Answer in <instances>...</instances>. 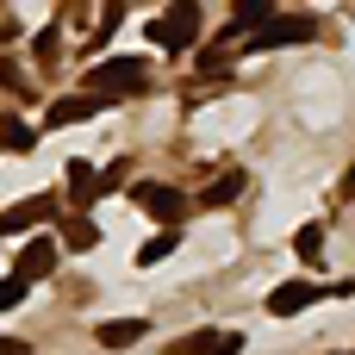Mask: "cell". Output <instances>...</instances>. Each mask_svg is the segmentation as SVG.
<instances>
[{
  "label": "cell",
  "instance_id": "obj_1",
  "mask_svg": "<svg viewBox=\"0 0 355 355\" xmlns=\"http://www.w3.org/2000/svg\"><path fill=\"white\" fill-rule=\"evenodd\" d=\"M150 87V62L144 56H112V62H94L87 69V81H81V94H94L100 106L112 100V94H144Z\"/></svg>",
  "mask_w": 355,
  "mask_h": 355
},
{
  "label": "cell",
  "instance_id": "obj_2",
  "mask_svg": "<svg viewBox=\"0 0 355 355\" xmlns=\"http://www.w3.org/2000/svg\"><path fill=\"white\" fill-rule=\"evenodd\" d=\"M193 37H200V6H193V0H175L168 12L150 19V44H162V50H175V56H181Z\"/></svg>",
  "mask_w": 355,
  "mask_h": 355
},
{
  "label": "cell",
  "instance_id": "obj_3",
  "mask_svg": "<svg viewBox=\"0 0 355 355\" xmlns=\"http://www.w3.org/2000/svg\"><path fill=\"white\" fill-rule=\"evenodd\" d=\"M318 37V19L312 12H287V19H268L256 37H243V50H281V44H306Z\"/></svg>",
  "mask_w": 355,
  "mask_h": 355
},
{
  "label": "cell",
  "instance_id": "obj_4",
  "mask_svg": "<svg viewBox=\"0 0 355 355\" xmlns=\"http://www.w3.org/2000/svg\"><path fill=\"white\" fill-rule=\"evenodd\" d=\"M131 200H137V206H144V212H150V218H156L162 231H181V212H187V200H181V193L168 187V181H144V187H137Z\"/></svg>",
  "mask_w": 355,
  "mask_h": 355
},
{
  "label": "cell",
  "instance_id": "obj_5",
  "mask_svg": "<svg viewBox=\"0 0 355 355\" xmlns=\"http://www.w3.org/2000/svg\"><path fill=\"white\" fill-rule=\"evenodd\" d=\"M56 262H62V243L56 237H31L25 250H19V262H12V275L31 287V281H50L56 275Z\"/></svg>",
  "mask_w": 355,
  "mask_h": 355
},
{
  "label": "cell",
  "instance_id": "obj_6",
  "mask_svg": "<svg viewBox=\"0 0 355 355\" xmlns=\"http://www.w3.org/2000/svg\"><path fill=\"white\" fill-rule=\"evenodd\" d=\"M50 218H56V200H50V193H31V200H19V206L0 212V237H25V231H37V225H50Z\"/></svg>",
  "mask_w": 355,
  "mask_h": 355
},
{
  "label": "cell",
  "instance_id": "obj_7",
  "mask_svg": "<svg viewBox=\"0 0 355 355\" xmlns=\"http://www.w3.org/2000/svg\"><path fill=\"white\" fill-rule=\"evenodd\" d=\"M312 300H331V293H324L318 281H281V287L268 293V312H275V318H293V312H306Z\"/></svg>",
  "mask_w": 355,
  "mask_h": 355
},
{
  "label": "cell",
  "instance_id": "obj_8",
  "mask_svg": "<svg viewBox=\"0 0 355 355\" xmlns=\"http://www.w3.org/2000/svg\"><path fill=\"white\" fill-rule=\"evenodd\" d=\"M243 349V331H187L168 355H237Z\"/></svg>",
  "mask_w": 355,
  "mask_h": 355
},
{
  "label": "cell",
  "instance_id": "obj_9",
  "mask_svg": "<svg viewBox=\"0 0 355 355\" xmlns=\"http://www.w3.org/2000/svg\"><path fill=\"white\" fill-rule=\"evenodd\" d=\"M144 337H150V324H144V318H106V324L94 331V343H100V349H131V343H144Z\"/></svg>",
  "mask_w": 355,
  "mask_h": 355
},
{
  "label": "cell",
  "instance_id": "obj_10",
  "mask_svg": "<svg viewBox=\"0 0 355 355\" xmlns=\"http://www.w3.org/2000/svg\"><path fill=\"white\" fill-rule=\"evenodd\" d=\"M94 112H100V100H94V94H69V100H56V106L44 112V125H50V131H62V125H75V119H94Z\"/></svg>",
  "mask_w": 355,
  "mask_h": 355
},
{
  "label": "cell",
  "instance_id": "obj_11",
  "mask_svg": "<svg viewBox=\"0 0 355 355\" xmlns=\"http://www.w3.org/2000/svg\"><path fill=\"white\" fill-rule=\"evenodd\" d=\"M0 150H12V156H31V150H37V131H31L19 112H0Z\"/></svg>",
  "mask_w": 355,
  "mask_h": 355
},
{
  "label": "cell",
  "instance_id": "obj_12",
  "mask_svg": "<svg viewBox=\"0 0 355 355\" xmlns=\"http://www.w3.org/2000/svg\"><path fill=\"white\" fill-rule=\"evenodd\" d=\"M69 193H75V206H94L100 200V175L87 162H69Z\"/></svg>",
  "mask_w": 355,
  "mask_h": 355
},
{
  "label": "cell",
  "instance_id": "obj_13",
  "mask_svg": "<svg viewBox=\"0 0 355 355\" xmlns=\"http://www.w3.org/2000/svg\"><path fill=\"white\" fill-rule=\"evenodd\" d=\"M94 243H100V225L94 218H81V212L62 218V250H94Z\"/></svg>",
  "mask_w": 355,
  "mask_h": 355
},
{
  "label": "cell",
  "instance_id": "obj_14",
  "mask_svg": "<svg viewBox=\"0 0 355 355\" xmlns=\"http://www.w3.org/2000/svg\"><path fill=\"white\" fill-rule=\"evenodd\" d=\"M237 193H243V175H237V168H231V175H218V181H212V187H206V193H200V206H212V212H218V206H231V200H237Z\"/></svg>",
  "mask_w": 355,
  "mask_h": 355
},
{
  "label": "cell",
  "instance_id": "obj_15",
  "mask_svg": "<svg viewBox=\"0 0 355 355\" xmlns=\"http://www.w3.org/2000/svg\"><path fill=\"white\" fill-rule=\"evenodd\" d=\"M168 250H181V231H156V237H150V243L137 250V268H156V262H162Z\"/></svg>",
  "mask_w": 355,
  "mask_h": 355
},
{
  "label": "cell",
  "instance_id": "obj_16",
  "mask_svg": "<svg viewBox=\"0 0 355 355\" xmlns=\"http://www.w3.org/2000/svg\"><path fill=\"white\" fill-rule=\"evenodd\" d=\"M293 256H300V262H318V256H324V225H300Z\"/></svg>",
  "mask_w": 355,
  "mask_h": 355
},
{
  "label": "cell",
  "instance_id": "obj_17",
  "mask_svg": "<svg viewBox=\"0 0 355 355\" xmlns=\"http://www.w3.org/2000/svg\"><path fill=\"white\" fill-rule=\"evenodd\" d=\"M119 19H125V6H119V0H112V6H106V12H100V25H94V50H100V44H106V37H112V31H119Z\"/></svg>",
  "mask_w": 355,
  "mask_h": 355
},
{
  "label": "cell",
  "instance_id": "obj_18",
  "mask_svg": "<svg viewBox=\"0 0 355 355\" xmlns=\"http://www.w3.org/2000/svg\"><path fill=\"white\" fill-rule=\"evenodd\" d=\"M25 293H31V287H25L19 275H6V281H0V312H12V306H19Z\"/></svg>",
  "mask_w": 355,
  "mask_h": 355
},
{
  "label": "cell",
  "instance_id": "obj_19",
  "mask_svg": "<svg viewBox=\"0 0 355 355\" xmlns=\"http://www.w3.org/2000/svg\"><path fill=\"white\" fill-rule=\"evenodd\" d=\"M31 44H37V62H56V25H44Z\"/></svg>",
  "mask_w": 355,
  "mask_h": 355
},
{
  "label": "cell",
  "instance_id": "obj_20",
  "mask_svg": "<svg viewBox=\"0 0 355 355\" xmlns=\"http://www.w3.org/2000/svg\"><path fill=\"white\" fill-rule=\"evenodd\" d=\"M119 181H125V162H106V168H100V193H112Z\"/></svg>",
  "mask_w": 355,
  "mask_h": 355
},
{
  "label": "cell",
  "instance_id": "obj_21",
  "mask_svg": "<svg viewBox=\"0 0 355 355\" xmlns=\"http://www.w3.org/2000/svg\"><path fill=\"white\" fill-rule=\"evenodd\" d=\"M343 193H355V168H349V175H343Z\"/></svg>",
  "mask_w": 355,
  "mask_h": 355
}]
</instances>
